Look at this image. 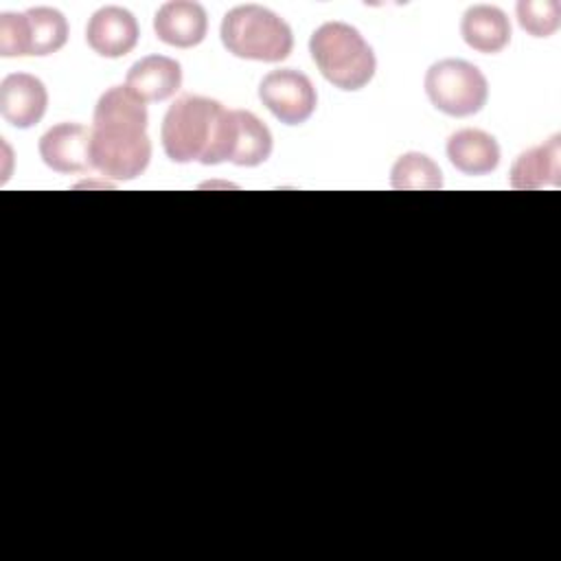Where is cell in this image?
Returning a JSON list of instances; mask_svg holds the SVG:
<instances>
[{"label": "cell", "instance_id": "cell-1", "mask_svg": "<svg viewBox=\"0 0 561 561\" xmlns=\"http://www.w3.org/2000/svg\"><path fill=\"white\" fill-rule=\"evenodd\" d=\"M147 105L125 85L105 90L94 107L90 129L92 169L110 180H134L151 160Z\"/></svg>", "mask_w": 561, "mask_h": 561}, {"label": "cell", "instance_id": "cell-2", "mask_svg": "<svg viewBox=\"0 0 561 561\" xmlns=\"http://www.w3.org/2000/svg\"><path fill=\"white\" fill-rule=\"evenodd\" d=\"M232 131V110L208 96L184 94L167 110L160 138L164 153L178 164H221L228 162Z\"/></svg>", "mask_w": 561, "mask_h": 561}, {"label": "cell", "instance_id": "cell-3", "mask_svg": "<svg viewBox=\"0 0 561 561\" xmlns=\"http://www.w3.org/2000/svg\"><path fill=\"white\" fill-rule=\"evenodd\" d=\"M309 53L322 77L340 90H362L375 75L377 59L362 33L346 22H324L311 33Z\"/></svg>", "mask_w": 561, "mask_h": 561}, {"label": "cell", "instance_id": "cell-4", "mask_svg": "<svg viewBox=\"0 0 561 561\" xmlns=\"http://www.w3.org/2000/svg\"><path fill=\"white\" fill-rule=\"evenodd\" d=\"M221 44L239 59L283 61L294 48L289 24L261 4H239L221 20Z\"/></svg>", "mask_w": 561, "mask_h": 561}, {"label": "cell", "instance_id": "cell-5", "mask_svg": "<svg viewBox=\"0 0 561 561\" xmlns=\"http://www.w3.org/2000/svg\"><path fill=\"white\" fill-rule=\"evenodd\" d=\"M425 94L447 116L478 114L489 99L486 77L465 59H440L425 72Z\"/></svg>", "mask_w": 561, "mask_h": 561}, {"label": "cell", "instance_id": "cell-6", "mask_svg": "<svg viewBox=\"0 0 561 561\" xmlns=\"http://www.w3.org/2000/svg\"><path fill=\"white\" fill-rule=\"evenodd\" d=\"M259 99L285 125L305 123L318 105L311 79L294 68L267 72L259 83Z\"/></svg>", "mask_w": 561, "mask_h": 561}, {"label": "cell", "instance_id": "cell-7", "mask_svg": "<svg viewBox=\"0 0 561 561\" xmlns=\"http://www.w3.org/2000/svg\"><path fill=\"white\" fill-rule=\"evenodd\" d=\"M138 37L140 28L134 13L114 4L94 11L85 26L88 46L96 55L110 59H118L131 53L138 44Z\"/></svg>", "mask_w": 561, "mask_h": 561}, {"label": "cell", "instance_id": "cell-8", "mask_svg": "<svg viewBox=\"0 0 561 561\" xmlns=\"http://www.w3.org/2000/svg\"><path fill=\"white\" fill-rule=\"evenodd\" d=\"M92 134L79 123H57L39 138V156L59 173H83L92 169Z\"/></svg>", "mask_w": 561, "mask_h": 561}, {"label": "cell", "instance_id": "cell-9", "mask_svg": "<svg viewBox=\"0 0 561 561\" xmlns=\"http://www.w3.org/2000/svg\"><path fill=\"white\" fill-rule=\"evenodd\" d=\"M48 92L42 79L28 72H11L0 81V114L18 129H28L42 121Z\"/></svg>", "mask_w": 561, "mask_h": 561}, {"label": "cell", "instance_id": "cell-10", "mask_svg": "<svg viewBox=\"0 0 561 561\" xmlns=\"http://www.w3.org/2000/svg\"><path fill=\"white\" fill-rule=\"evenodd\" d=\"M153 31L158 39L169 46L193 48L206 37L208 15L199 2L171 0L158 9L153 18Z\"/></svg>", "mask_w": 561, "mask_h": 561}, {"label": "cell", "instance_id": "cell-11", "mask_svg": "<svg viewBox=\"0 0 561 561\" xmlns=\"http://www.w3.org/2000/svg\"><path fill=\"white\" fill-rule=\"evenodd\" d=\"M182 85V66L167 55H147L138 59L125 77V88L140 101H164Z\"/></svg>", "mask_w": 561, "mask_h": 561}, {"label": "cell", "instance_id": "cell-12", "mask_svg": "<svg viewBox=\"0 0 561 561\" xmlns=\"http://www.w3.org/2000/svg\"><path fill=\"white\" fill-rule=\"evenodd\" d=\"M561 182V136L554 134L539 147L517 156L511 167V186L517 191H537L559 186Z\"/></svg>", "mask_w": 561, "mask_h": 561}, {"label": "cell", "instance_id": "cell-13", "mask_svg": "<svg viewBox=\"0 0 561 561\" xmlns=\"http://www.w3.org/2000/svg\"><path fill=\"white\" fill-rule=\"evenodd\" d=\"M460 35L473 50L493 55L511 42V22L493 4H473L460 20Z\"/></svg>", "mask_w": 561, "mask_h": 561}, {"label": "cell", "instance_id": "cell-14", "mask_svg": "<svg viewBox=\"0 0 561 561\" xmlns=\"http://www.w3.org/2000/svg\"><path fill=\"white\" fill-rule=\"evenodd\" d=\"M447 158L465 175H486L500 164V145L482 129H460L447 140Z\"/></svg>", "mask_w": 561, "mask_h": 561}, {"label": "cell", "instance_id": "cell-15", "mask_svg": "<svg viewBox=\"0 0 561 561\" xmlns=\"http://www.w3.org/2000/svg\"><path fill=\"white\" fill-rule=\"evenodd\" d=\"M234 131L228 162L237 167H259L272 153V134L267 125L248 110H232Z\"/></svg>", "mask_w": 561, "mask_h": 561}, {"label": "cell", "instance_id": "cell-16", "mask_svg": "<svg viewBox=\"0 0 561 561\" xmlns=\"http://www.w3.org/2000/svg\"><path fill=\"white\" fill-rule=\"evenodd\" d=\"M390 182L397 191H436L443 186V173L430 156L408 151L392 164Z\"/></svg>", "mask_w": 561, "mask_h": 561}, {"label": "cell", "instance_id": "cell-17", "mask_svg": "<svg viewBox=\"0 0 561 561\" xmlns=\"http://www.w3.org/2000/svg\"><path fill=\"white\" fill-rule=\"evenodd\" d=\"M31 31V55L44 57L57 53L68 39V20L53 7H33L26 11Z\"/></svg>", "mask_w": 561, "mask_h": 561}, {"label": "cell", "instance_id": "cell-18", "mask_svg": "<svg viewBox=\"0 0 561 561\" xmlns=\"http://www.w3.org/2000/svg\"><path fill=\"white\" fill-rule=\"evenodd\" d=\"M517 22L533 37H550L561 24V4L557 0H519Z\"/></svg>", "mask_w": 561, "mask_h": 561}, {"label": "cell", "instance_id": "cell-19", "mask_svg": "<svg viewBox=\"0 0 561 561\" xmlns=\"http://www.w3.org/2000/svg\"><path fill=\"white\" fill-rule=\"evenodd\" d=\"M0 55L26 57L31 55V31L26 13H0Z\"/></svg>", "mask_w": 561, "mask_h": 561}]
</instances>
